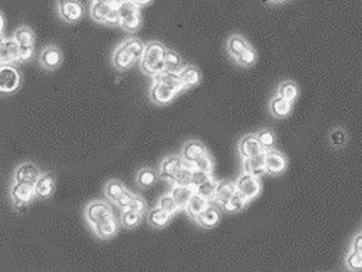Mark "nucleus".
Masks as SVG:
<instances>
[{
    "mask_svg": "<svg viewBox=\"0 0 362 272\" xmlns=\"http://www.w3.org/2000/svg\"><path fill=\"white\" fill-rule=\"evenodd\" d=\"M20 61V46L14 40V37L3 40V45L0 47V64H17Z\"/></svg>",
    "mask_w": 362,
    "mask_h": 272,
    "instance_id": "ddd939ff",
    "label": "nucleus"
},
{
    "mask_svg": "<svg viewBox=\"0 0 362 272\" xmlns=\"http://www.w3.org/2000/svg\"><path fill=\"white\" fill-rule=\"evenodd\" d=\"M180 78L184 84L186 89H190V87H195L201 83V72L199 69L196 67H192V65H187L184 68L181 69L180 72Z\"/></svg>",
    "mask_w": 362,
    "mask_h": 272,
    "instance_id": "a878e982",
    "label": "nucleus"
},
{
    "mask_svg": "<svg viewBox=\"0 0 362 272\" xmlns=\"http://www.w3.org/2000/svg\"><path fill=\"white\" fill-rule=\"evenodd\" d=\"M153 80H155V81H160V83H163V84H166L168 87H171V89L175 91L177 94H178L180 91L186 90V87H184V84H183V81H181L180 74H178V72L163 71V72H160L158 75H155Z\"/></svg>",
    "mask_w": 362,
    "mask_h": 272,
    "instance_id": "6ab92c4d",
    "label": "nucleus"
},
{
    "mask_svg": "<svg viewBox=\"0 0 362 272\" xmlns=\"http://www.w3.org/2000/svg\"><path fill=\"white\" fill-rule=\"evenodd\" d=\"M133 3H136L137 6H144V5H147V3H150L152 0H131Z\"/></svg>",
    "mask_w": 362,
    "mask_h": 272,
    "instance_id": "603ef678",
    "label": "nucleus"
},
{
    "mask_svg": "<svg viewBox=\"0 0 362 272\" xmlns=\"http://www.w3.org/2000/svg\"><path fill=\"white\" fill-rule=\"evenodd\" d=\"M3 30H5V18H3V14L0 12V36H3Z\"/></svg>",
    "mask_w": 362,
    "mask_h": 272,
    "instance_id": "864d4df0",
    "label": "nucleus"
},
{
    "mask_svg": "<svg viewBox=\"0 0 362 272\" xmlns=\"http://www.w3.org/2000/svg\"><path fill=\"white\" fill-rule=\"evenodd\" d=\"M93 229H94L96 235H99V237H102V238H108V237H112L113 234H116L118 224H116L113 215H111V216L102 219L99 224H96V225L93 227Z\"/></svg>",
    "mask_w": 362,
    "mask_h": 272,
    "instance_id": "5701e85b",
    "label": "nucleus"
},
{
    "mask_svg": "<svg viewBox=\"0 0 362 272\" xmlns=\"http://www.w3.org/2000/svg\"><path fill=\"white\" fill-rule=\"evenodd\" d=\"M42 174L43 172L40 171V168L36 163H33V162H23L14 171V182L34 187Z\"/></svg>",
    "mask_w": 362,
    "mask_h": 272,
    "instance_id": "39448f33",
    "label": "nucleus"
},
{
    "mask_svg": "<svg viewBox=\"0 0 362 272\" xmlns=\"http://www.w3.org/2000/svg\"><path fill=\"white\" fill-rule=\"evenodd\" d=\"M125 185L118 180H109L105 184V194L111 202H118V199L125 193Z\"/></svg>",
    "mask_w": 362,
    "mask_h": 272,
    "instance_id": "cd10ccee",
    "label": "nucleus"
},
{
    "mask_svg": "<svg viewBox=\"0 0 362 272\" xmlns=\"http://www.w3.org/2000/svg\"><path fill=\"white\" fill-rule=\"evenodd\" d=\"M14 40L20 47H34V31L30 27L23 25L15 31Z\"/></svg>",
    "mask_w": 362,
    "mask_h": 272,
    "instance_id": "bb28decb",
    "label": "nucleus"
},
{
    "mask_svg": "<svg viewBox=\"0 0 362 272\" xmlns=\"http://www.w3.org/2000/svg\"><path fill=\"white\" fill-rule=\"evenodd\" d=\"M158 207H160L162 210H165V212H166V213H169V215L175 213V212L180 209V207H178V204H177V202L172 199V196H171V194H163V196L159 199Z\"/></svg>",
    "mask_w": 362,
    "mask_h": 272,
    "instance_id": "e433bc0d",
    "label": "nucleus"
},
{
    "mask_svg": "<svg viewBox=\"0 0 362 272\" xmlns=\"http://www.w3.org/2000/svg\"><path fill=\"white\" fill-rule=\"evenodd\" d=\"M195 163V169L198 171H204V172H212V168H214V160L211 159V156L206 153L202 158H199L198 160L193 162Z\"/></svg>",
    "mask_w": 362,
    "mask_h": 272,
    "instance_id": "a19ab883",
    "label": "nucleus"
},
{
    "mask_svg": "<svg viewBox=\"0 0 362 272\" xmlns=\"http://www.w3.org/2000/svg\"><path fill=\"white\" fill-rule=\"evenodd\" d=\"M165 52L166 49L158 42H150L144 46L143 56L140 58V68L150 77H155L165 71Z\"/></svg>",
    "mask_w": 362,
    "mask_h": 272,
    "instance_id": "f257e3e1",
    "label": "nucleus"
},
{
    "mask_svg": "<svg viewBox=\"0 0 362 272\" xmlns=\"http://www.w3.org/2000/svg\"><path fill=\"white\" fill-rule=\"evenodd\" d=\"M227 49H228V53L231 55V58L239 62L252 47L240 36H233V37H230V40L227 43Z\"/></svg>",
    "mask_w": 362,
    "mask_h": 272,
    "instance_id": "f3484780",
    "label": "nucleus"
},
{
    "mask_svg": "<svg viewBox=\"0 0 362 272\" xmlns=\"http://www.w3.org/2000/svg\"><path fill=\"white\" fill-rule=\"evenodd\" d=\"M243 172L253 175L256 178H259L261 175H264L267 172L265 168V153L255 156V158L243 159Z\"/></svg>",
    "mask_w": 362,
    "mask_h": 272,
    "instance_id": "dca6fc26",
    "label": "nucleus"
},
{
    "mask_svg": "<svg viewBox=\"0 0 362 272\" xmlns=\"http://www.w3.org/2000/svg\"><path fill=\"white\" fill-rule=\"evenodd\" d=\"M215 187H217V181H215L214 177H212L211 180H208V181H205L204 184L198 185V187L195 188V193L199 194V196H202L205 199H208V200H211V199H214Z\"/></svg>",
    "mask_w": 362,
    "mask_h": 272,
    "instance_id": "c9c22d12",
    "label": "nucleus"
},
{
    "mask_svg": "<svg viewBox=\"0 0 362 272\" xmlns=\"http://www.w3.org/2000/svg\"><path fill=\"white\" fill-rule=\"evenodd\" d=\"M236 188H237V193H240L246 200H252L261 193V182L253 175L243 174L236 182Z\"/></svg>",
    "mask_w": 362,
    "mask_h": 272,
    "instance_id": "0eeeda50",
    "label": "nucleus"
},
{
    "mask_svg": "<svg viewBox=\"0 0 362 272\" xmlns=\"http://www.w3.org/2000/svg\"><path fill=\"white\" fill-rule=\"evenodd\" d=\"M249 200H246L240 193H236L234 196H231L226 203L223 204V207L226 209L227 212H239L242 210Z\"/></svg>",
    "mask_w": 362,
    "mask_h": 272,
    "instance_id": "72a5a7b5",
    "label": "nucleus"
},
{
    "mask_svg": "<svg viewBox=\"0 0 362 272\" xmlns=\"http://www.w3.org/2000/svg\"><path fill=\"white\" fill-rule=\"evenodd\" d=\"M256 138L259 141V144L264 147V150H271L274 147V143H275V137H274V133L270 131V130H262L256 134Z\"/></svg>",
    "mask_w": 362,
    "mask_h": 272,
    "instance_id": "4c0bfd02",
    "label": "nucleus"
},
{
    "mask_svg": "<svg viewBox=\"0 0 362 272\" xmlns=\"http://www.w3.org/2000/svg\"><path fill=\"white\" fill-rule=\"evenodd\" d=\"M277 94H278V96H281L283 99L289 100V102H293L294 99L297 97V94H299V90H297V86H296L294 83L286 81V83L280 84Z\"/></svg>",
    "mask_w": 362,
    "mask_h": 272,
    "instance_id": "f704fd0d",
    "label": "nucleus"
},
{
    "mask_svg": "<svg viewBox=\"0 0 362 272\" xmlns=\"http://www.w3.org/2000/svg\"><path fill=\"white\" fill-rule=\"evenodd\" d=\"M346 262H347V266L352 271H359V269H362V253L352 250L347 256Z\"/></svg>",
    "mask_w": 362,
    "mask_h": 272,
    "instance_id": "79ce46f5",
    "label": "nucleus"
},
{
    "mask_svg": "<svg viewBox=\"0 0 362 272\" xmlns=\"http://www.w3.org/2000/svg\"><path fill=\"white\" fill-rule=\"evenodd\" d=\"M183 169V158L178 155H171L162 160L159 166V175L168 182L174 184Z\"/></svg>",
    "mask_w": 362,
    "mask_h": 272,
    "instance_id": "423d86ee",
    "label": "nucleus"
},
{
    "mask_svg": "<svg viewBox=\"0 0 362 272\" xmlns=\"http://www.w3.org/2000/svg\"><path fill=\"white\" fill-rule=\"evenodd\" d=\"M353 250L362 253V234L355 237V240H353Z\"/></svg>",
    "mask_w": 362,
    "mask_h": 272,
    "instance_id": "8fccbe9b",
    "label": "nucleus"
},
{
    "mask_svg": "<svg viewBox=\"0 0 362 272\" xmlns=\"http://www.w3.org/2000/svg\"><path fill=\"white\" fill-rule=\"evenodd\" d=\"M239 152H240L243 159L255 158V156H259V155L265 153L264 147L259 144L256 136L243 137L239 143Z\"/></svg>",
    "mask_w": 362,
    "mask_h": 272,
    "instance_id": "4468645a",
    "label": "nucleus"
},
{
    "mask_svg": "<svg viewBox=\"0 0 362 272\" xmlns=\"http://www.w3.org/2000/svg\"><path fill=\"white\" fill-rule=\"evenodd\" d=\"M91 2H100V3H105V5H108V6H111V8H116L121 2H124V0H91Z\"/></svg>",
    "mask_w": 362,
    "mask_h": 272,
    "instance_id": "3c124183",
    "label": "nucleus"
},
{
    "mask_svg": "<svg viewBox=\"0 0 362 272\" xmlns=\"http://www.w3.org/2000/svg\"><path fill=\"white\" fill-rule=\"evenodd\" d=\"M128 209H131V210H134L137 213H143L144 210H146V203H144V200L141 199V197H138V196H134V199H133V202L130 204V207Z\"/></svg>",
    "mask_w": 362,
    "mask_h": 272,
    "instance_id": "de8ad7c7",
    "label": "nucleus"
},
{
    "mask_svg": "<svg viewBox=\"0 0 362 272\" xmlns=\"http://www.w3.org/2000/svg\"><path fill=\"white\" fill-rule=\"evenodd\" d=\"M34 55V47H20V61L25 62L31 59Z\"/></svg>",
    "mask_w": 362,
    "mask_h": 272,
    "instance_id": "09e8293b",
    "label": "nucleus"
},
{
    "mask_svg": "<svg viewBox=\"0 0 362 272\" xmlns=\"http://www.w3.org/2000/svg\"><path fill=\"white\" fill-rule=\"evenodd\" d=\"M40 65L47 71L58 69L62 64V52L58 46H46L40 53Z\"/></svg>",
    "mask_w": 362,
    "mask_h": 272,
    "instance_id": "9d476101",
    "label": "nucleus"
},
{
    "mask_svg": "<svg viewBox=\"0 0 362 272\" xmlns=\"http://www.w3.org/2000/svg\"><path fill=\"white\" fill-rule=\"evenodd\" d=\"M270 111L275 118H284L292 112V102L277 94L270 103Z\"/></svg>",
    "mask_w": 362,
    "mask_h": 272,
    "instance_id": "b1692460",
    "label": "nucleus"
},
{
    "mask_svg": "<svg viewBox=\"0 0 362 272\" xmlns=\"http://www.w3.org/2000/svg\"><path fill=\"white\" fill-rule=\"evenodd\" d=\"M134 196H136V194H133L131 191L125 190V193L118 199L116 204H118L119 207H122V209H128L130 204H131V202H133V199H134Z\"/></svg>",
    "mask_w": 362,
    "mask_h": 272,
    "instance_id": "49530a36",
    "label": "nucleus"
},
{
    "mask_svg": "<svg viewBox=\"0 0 362 272\" xmlns=\"http://www.w3.org/2000/svg\"><path fill=\"white\" fill-rule=\"evenodd\" d=\"M163 62H165V71H169V72H180L181 69L184 68L180 55L172 50H168V49L165 52Z\"/></svg>",
    "mask_w": 362,
    "mask_h": 272,
    "instance_id": "2f4dec72",
    "label": "nucleus"
},
{
    "mask_svg": "<svg viewBox=\"0 0 362 272\" xmlns=\"http://www.w3.org/2000/svg\"><path fill=\"white\" fill-rule=\"evenodd\" d=\"M347 141V134L343 128H336L330 133V143L334 147H343Z\"/></svg>",
    "mask_w": 362,
    "mask_h": 272,
    "instance_id": "ea45409f",
    "label": "nucleus"
},
{
    "mask_svg": "<svg viewBox=\"0 0 362 272\" xmlns=\"http://www.w3.org/2000/svg\"><path fill=\"white\" fill-rule=\"evenodd\" d=\"M169 213H166L165 210H162L160 207H155L150 210L149 213V222L153 225V227H165L169 221Z\"/></svg>",
    "mask_w": 362,
    "mask_h": 272,
    "instance_id": "473e14b6",
    "label": "nucleus"
},
{
    "mask_svg": "<svg viewBox=\"0 0 362 272\" xmlns=\"http://www.w3.org/2000/svg\"><path fill=\"white\" fill-rule=\"evenodd\" d=\"M196 219H198V222H199L202 227L211 228L218 224V221H220V212H218L215 207H211V206H209Z\"/></svg>",
    "mask_w": 362,
    "mask_h": 272,
    "instance_id": "c756f323",
    "label": "nucleus"
},
{
    "mask_svg": "<svg viewBox=\"0 0 362 272\" xmlns=\"http://www.w3.org/2000/svg\"><path fill=\"white\" fill-rule=\"evenodd\" d=\"M111 11V6L100 3V2H91L90 6V17L94 23L105 24L106 23V17Z\"/></svg>",
    "mask_w": 362,
    "mask_h": 272,
    "instance_id": "c85d7f7f",
    "label": "nucleus"
},
{
    "mask_svg": "<svg viewBox=\"0 0 362 272\" xmlns=\"http://www.w3.org/2000/svg\"><path fill=\"white\" fill-rule=\"evenodd\" d=\"M121 221H122V225H124V227H136L137 224L140 222V213H137V212L131 210V209H124V210H122Z\"/></svg>",
    "mask_w": 362,
    "mask_h": 272,
    "instance_id": "58836bf2",
    "label": "nucleus"
},
{
    "mask_svg": "<svg viewBox=\"0 0 362 272\" xmlns=\"http://www.w3.org/2000/svg\"><path fill=\"white\" fill-rule=\"evenodd\" d=\"M21 86V74L12 64H0V93H14Z\"/></svg>",
    "mask_w": 362,
    "mask_h": 272,
    "instance_id": "20e7f679",
    "label": "nucleus"
},
{
    "mask_svg": "<svg viewBox=\"0 0 362 272\" xmlns=\"http://www.w3.org/2000/svg\"><path fill=\"white\" fill-rule=\"evenodd\" d=\"M192 172L193 171H189L186 168L181 169V172L178 174L177 180L174 182V185H190V181H192Z\"/></svg>",
    "mask_w": 362,
    "mask_h": 272,
    "instance_id": "a18cd8bd",
    "label": "nucleus"
},
{
    "mask_svg": "<svg viewBox=\"0 0 362 272\" xmlns=\"http://www.w3.org/2000/svg\"><path fill=\"white\" fill-rule=\"evenodd\" d=\"M274 3H281V2H284V0H271Z\"/></svg>",
    "mask_w": 362,
    "mask_h": 272,
    "instance_id": "5fc2aeb1",
    "label": "nucleus"
},
{
    "mask_svg": "<svg viewBox=\"0 0 362 272\" xmlns=\"http://www.w3.org/2000/svg\"><path fill=\"white\" fill-rule=\"evenodd\" d=\"M211 178H212V174H211V172H204V171H198V169H195V171L192 172V181H190V185H192L193 188H196L198 185L204 184L205 181H208V180H211Z\"/></svg>",
    "mask_w": 362,
    "mask_h": 272,
    "instance_id": "37998d69",
    "label": "nucleus"
},
{
    "mask_svg": "<svg viewBox=\"0 0 362 272\" xmlns=\"http://www.w3.org/2000/svg\"><path fill=\"white\" fill-rule=\"evenodd\" d=\"M206 149L201 141H196V140H192V141H187L184 146H183V150H181V158L184 160H189V162H195L199 158H202L204 155H206Z\"/></svg>",
    "mask_w": 362,
    "mask_h": 272,
    "instance_id": "a211bd4d",
    "label": "nucleus"
},
{
    "mask_svg": "<svg viewBox=\"0 0 362 272\" xmlns=\"http://www.w3.org/2000/svg\"><path fill=\"white\" fill-rule=\"evenodd\" d=\"M105 25L112 27V28L121 27V18H119V14H118V9H116V8H111L109 14H108V17H106Z\"/></svg>",
    "mask_w": 362,
    "mask_h": 272,
    "instance_id": "c03bdc74",
    "label": "nucleus"
},
{
    "mask_svg": "<svg viewBox=\"0 0 362 272\" xmlns=\"http://www.w3.org/2000/svg\"><path fill=\"white\" fill-rule=\"evenodd\" d=\"M208 207H209V200L195 193V194L192 196V199L189 200L187 206H186V210H187V213H189L190 216L198 218Z\"/></svg>",
    "mask_w": 362,
    "mask_h": 272,
    "instance_id": "393cba45",
    "label": "nucleus"
},
{
    "mask_svg": "<svg viewBox=\"0 0 362 272\" xmlns=\"http://www.w3.org/2000/svg\"><path fill=\"white\" fill-rule=\"evenodd\" d=\"M177 96V93L172 90L171 87H168L166 84L160 83V81H155L152 83L150 87V99L153 103L156 105H166L169 102H172V99Z\"/></svg>",
    "mask_w": 362,
    "mask_h": 272,
    "instance_id": "f8f14e48",
    "label": "nucleus"
},
{
    "mask_svg": "<svg viewBox=\"0 0 362 272\" xmlns=\"http://www.w3.org/2000/svg\"><path fill=\"white\" fill-rule=\"evenodd\" d=\"M237 193V188H236V182L231 181H220L217 182V187H215V194H214V199L218 202L220 204H224L231 197Z\"/></svg>",
    "mask_w": 362,
    "mask_h": 272,
    "instance_id": "412c9836",
    "label": "nucleus"
},
{
    "mask_svg": "<svg viewBox=\"0 0 362 272\" xmlns=\"http://www.w3.org/2000/svg\"><path fill=\"white\" fill-rule=\"evenodd\" d=\"M53 188H55V178L52 174H42L40 178L37 180L36 185H34V193H36V197H49L52 193H53Z\"/></svg>",
    "mask_w": 362,
    "mask_h": 272,
    "instance_id": "aec40b11",
    "label": "nucleus"
},
{
    "mask_svg": "<svg viewBox=\"0 0 362 272\" xmlns=\"http://www.w3.org/2000/svg\"><path fill=\"white\" fill-rule=\"evenodd\" d=\"M169 194L177 202L178 207H186L192 196L195 194V188L192 185H172Z\"/></svg>",
    "mask_w": 362,
    "mask_h": 272,
    "instance_id": "4be33fe9",
    "label": "nucleus"
},
{
    "mask_svg": "<svg viewBox=\"0 0 362 272\" xmlns=\"http://www.w3.org/2000/svg\"><path fill=\"white\" fill-rule=\"evenodd\" d=\"M36 197L34 187L24 185V184H17L14 182L11 187V200L15 206H25L30 202H33Z\"/></svg>",
    "mask_w": 362,
    "mask_h": 272,
    "instance_id": "9b49d317",
    "label": "nucleus"
},
{
    "mask_svg": "<svg viewBox=\"0 0 362 272\" xmlns=\"http://www.w3.org/2000/svg\"><path fill=\"white\" fill-rule=\"evenodd\" d=\"M56 11L59 18L68 24L80 21L84 15V8L80 0H56Z\"/></svg>",
    "mask_w": 362,
    "mask_h": 272,
    "instance_id": "7ed1b4c3",
    "label": "nucleus"
},
{
    "mask_svg": "<svg viewBox=\"0 0 362 272\" xmlns=\"http://www.w3.org/2000/svg\"><path fill=\"white\" fill-rule=\"evenodd\" d=\"M286 165H287V160L286 158L277 152V150H267L265 152V168H267V172L270 174H280L286 169Z\"/></svg>",
    "mask_w": 362,
    "mask_h": 272,
    "instance_id": "2eb2a0df",
    "label": "nucleus"
},
{
    "mask_svg": "<svg viewBox=\"0 0 362 272\" xmlns=\"http://www.w3.org/2000/svg\"><path fill=\"white\" fill-rule=\"evenodd\" d=\"M112 212L109 209V206L105 203V202H100V200H94L90 202L86 207V219L87 222L90 224L91 227H94L96 224H99L102 219L111 216Z\"/></svg>",
    "mask_w": 362,
    "mask_h": 272,
    "instance_id": "1a4fd4ad",
    "label": "nucleus"
},
{
    "mask_svg": "<svg viewBox=\"0 0 362 272\" xmlns=\"http://www.w3.org/2000/svg\"><path fill=\"white\" fill-rule=\"evenodd\" d=\"M159 174L156 171H153L152 168H141L138 172H137V184L140 187H150L153 185L156 180H158Z\"/></svg>",
    "mask_w": 362,
    "mask_h": 272,
    "instance_id": "7c9ffc66",
    "label": "nucleus"
},
{
    "mask_svg": "<svg viewBox=\"0 0 362 272\" xmlns=\"http://www.w3.org/2000/svg\"><path fill=\"white\" fill-rule=\"evenodd\" d=\"M137 56L128 49V46L125 43H121L115 49L112 55V65L119 71L131 68L136 64Z\"/></svg>",
    "mask_w": 362,
    "mask_h": 272,
    "instance_id": "6e6552de",
    "label": "nucleus"
},
{
    "mask_svg": "<svg viewBox=\"0 0 362 272\" xmlns=\"http://www.w3.org/2000/svg\"><path fill=\"white\" fill-rule=\"evenodd\" d=\"M116 9L121 18V28L130 33H134L140 28V24H141L140 6H137L131 0H124L116 6Z\"/></svg>",
    "mask_w": 362,
    "mask_h": 272,
    "instance_id": "f03ea898",
    "label": "nucleus"
}]
</instances>
